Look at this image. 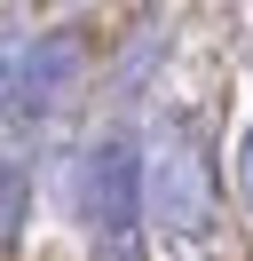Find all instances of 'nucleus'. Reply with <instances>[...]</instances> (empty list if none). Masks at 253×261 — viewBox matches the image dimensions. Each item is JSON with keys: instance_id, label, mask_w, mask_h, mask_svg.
I'll return each mask as SVG.
<instances>
[{"instance_id": "obj_3", "label": "nucleus", "mask_w": 253, "mask_h": 261, "mask_svg": "<svg viewBox=\"0 0 253 261\" xmlns=\"http://www.w3.org/2000/svg\"><path fill=\"white\" fill-rule=\"evenodd\" d=\"M24 214H32V174L16 159H0V253L16 245V229H24Z\"/></svg>"}, {"instance_id": "obj_4", "label": "nucleus", "mask_w": 253, "mask_h": 261, "mask_svg": "<svg viewBox=\"0 0 253 261\" xmlns=\"http://www.w3.org/2000/svg\"><path fill=\"white\" fill-rule=\"evenodd\" d=\"M237 198L253 206V127H245V143H237Z\"/></svg>"}, {"instance_id": "obj_1", "label": "nucleus", "mask_w": 253, "mask_h": 261, "mask_svg": "<svg viewBox=\"0 0 253 261\" xmlns=\"http://www.w3.org/2000/svg\"><path fill=\"white\" fill-rule=\"evenodd\" d=\"M79 222L95 238V261H135L142 238V150L127 135H103L79 159Z\"/></svg>"}, {"instance_id": "obj_2", "label": "nucleus", "mask_w": 253, "mask_h": 261, "mask_svg": "<svg viewBox=\"0 0 253 261\" xmlns=\"http://www.w3.org/2000/svg\"><path fill=\"white\" fill-rule=\"evenodd\" d=\"M142 198L158 206V222L166 229H198L206 222V198H214V174H206V150L190 127H174L166 143H158V159L142 166Z\"/></svg>"}]
</instances>
